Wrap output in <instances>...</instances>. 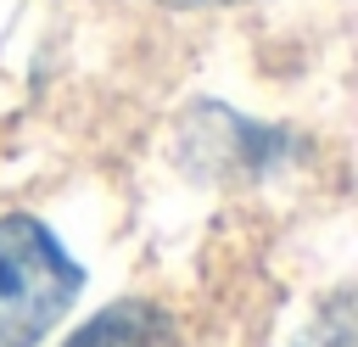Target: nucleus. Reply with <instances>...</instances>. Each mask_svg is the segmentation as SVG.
Masks as SVG:
<instances>
[{"mask_svg": "<svg viewBox=\"0 0 358 347\" xmlns=\"http://www.w3.org/2000/svg\"><path fill=\"white\" fill-rule=\"evenodd\" d=\"M296 347H352V302L336 297V302L319 313V325H313Z\"/></svg>", "mask_w": 358, "mask_h": 347, "instance_id": "obj_3", "label": "nucleus"}, {"mask_svg": "<svg viewBox=\"0 0 358 347\" xmlns=\"http://www.w3.org/2000/svg\"><path fill=\"white\" fill-rule=\"evenodd\" d=\"M173 6H229V0H173Z\"/></svg>", "mask_w": 358, "mask_h": 347, "instance_id": "obj_4", "label": "nucleus"}, {"mask_svg": "<svg viewBox=\"0 0 358 347\" xmlns=\"http://www.w3.org/2000/svg\"><path fill=\"white\" fill-rule=\"evenodd\" d=\"M84 291V269L62 252V241L28 218H0V347H34Z\"/></svg>", "mask_w": 358, "mask_h": 347, "instance_id": "obj_1", "label": "nucleus"}, {"mask_svg": "<svg viewBox=\"0 0 358 347\" xmlns=\"http://www.w3.org/2000/svg\"><path fill=\"white\" fill-rule=\"evenodd\" d=\"M62 347H179V341H173V319H168L162 308L129 297V302L101 308V313H95L84 330H73V341H62Z\"/></svg>", "mask_w": 358, "mask_h": 347, "instance_id": "obj_2", "label": "nucleus"}]
</instances>
